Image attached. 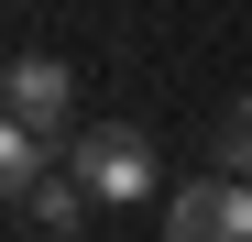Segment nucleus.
I'll return each mask as SVG.
<instances>
[{
  "instance_id": "obj_1",
  "label": "nucleus",
  "mask_w": 252,
  "mask_h": 242,
  "mask_svg": "<svg viewBox=\"0 0 252 242\" xmlns=\"http://www.w3.org/2000/svg\"><path fill=\"white\" fill-rule=\"evenodd\" d=\"M66 165L88 176L99 209H132V198H154V143L132 132V121H88V132L66 143Z\"/></svg>"
},
{
  "instance_id": "obj_2",
  "label": "nucleus",
  "mask_w": 252,
  "mask_h": 242,
  "mask_svg": "<svg viewBox=\"0 0 252 242\" xmlns=\"http://www.w3.org/2000/svg\"><path fill=\"white\" fill-rule=\"evenodd\" d=\"M164 242H252V176H197L164 198Z\"/></svg>"
},
{
  "instance_id": "obj_3",
  "label": "nucleus",
  "mask_w": 252,
  "mask_h": 242,
  "mask_svg": "<svg viewBox=\"0 0 252 242\" xmlns=\"http://www.w3.org/2000/svg\"><path fill=\"white\" fill-rule=\"evenodd\" d=\"M0 110H11V121H33V132H66V110H77V66H66V55H11Z\"/></svg>"
},
{
  "instance_id": "obj_4",
  "label": "nucleus",
  "mask_w": 252,
  "mask_h": 242,
  "mask_svg": "<svg viewBox=\"0 0 252 242\" xmlns=\"http://www.w3.org/2000/svg\"><path fill=\"white\" fill-rule=\"evenodd\" d=\"M11 209H22L33 231H55V242H77V231H88V209H99V198H88V176H77V165H55V176H33V187L11 198Z\"/></svg>"
},
{
  "instance_id": "obj_5",
  "label": "nucleus",
  "mask_w": 252,
  "mask_h": 242,
  "mask_svg": "<svg viewBox=\"0 0 252 242\" xmlns=\"http://www.w3.org/2000/svg\"><path fill=\"white\" fill-rule=\"evenodd\" d=\"M55 165H66V154H55V132H33V121H0V187H11V198H22L33 176H55Z\"/></svg>"
},
{
  "instance_id": "obj_6",
  "label": "nucleus",
  "mask_w": 252,
  "mask_h": 242,
  "mask_svg": "<svg viewBox=\"0 0 252 242\" xmlns=\"http://www.w3.org/2000/svg\"><path fill=\"white\" fill-rule=\"evenodd\" d=\"M208 154H220V176H252V88L220 110V132H208Z\"/></svg>"
}]
</instances>
